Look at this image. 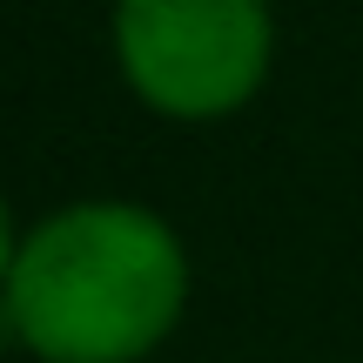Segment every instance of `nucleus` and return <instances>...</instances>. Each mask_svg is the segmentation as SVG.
<instances>
[{"instance_id": "obj_2", "label": "nucleus", "mask_w": 363, "mask_h": 363, "mask_svg": "<svg viewBox=\"0 0 363 363\" xmlns=\"http://www.w3.org/2000/svg\"><path fill=\"white\" fill-rule=\"evenodd\" d=\"M121 81L155 115L216 121L235 115L269 74V0H115Z\"/></svg>"}, {"instance_id": "obj_1", "label": "nucleus", "mask_w": 363, "mask_h": 363, "mask_svg": "<svg viewBox=\"0 0 363 363\" xmlns=\"http://www.w3.org/2000/svg\"><path fill=\"white\" fill-rule=\"evenodd\" d=\"M189 303V249L142 202H67L21 235L0 316L40 363H142Z\"/></svg>"}, {"instance_id": "obj_3", "label": "nucleus", "mask_w": 363, "mask_h": 363, "mask_svg": "<svg viewBox=\"0 0 363 363\" xmlns=\"http://www.w3.org/2000/svg\"><path fill=\"white\" fill-rule=\"evenodd\" d=\"M13 256H21V229H13L7 202H0V289H7V276H13Z\"/></svg>"}]
</instances>
